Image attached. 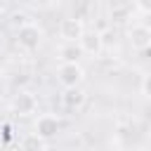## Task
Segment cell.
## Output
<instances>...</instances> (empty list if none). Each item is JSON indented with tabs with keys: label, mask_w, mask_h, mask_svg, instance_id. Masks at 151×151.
I'll return each mask as SVG.
<instances>
[{
	"label": "cell",
	"mask_w": 151,
	"mask_h": 151,
	"mask_svg": "<svg viewBox=\"0 0 151 151\" xmlns=\"http://www.w3.org/2000/svg\"><path fill=\"white\" fill-rule=\"evenodd\" d=\"M42 42V31L35 24H26L21 28H17V45L24 52H35Z\"/></svg>",
	"instance_id": "obj_1"
},
{
	"label": "cell",
	"mask_w": 151,
	"mask_h": 151,
	"mask_svg": "<svg viewBox=\"0 0 151 151\" xmlns=\"http://www.w3.org/2000/svg\"><path fill=\"white\" fill-rule=\"evenodd\" d=\"M57 78H59V83L64 85V90H68V87H80L83 80H85V68L80 66V61H78V64H61L59 71H57Z\"/></svg>",
	"instance_id": "obj_2"
},
{
	"label": "cell",
	"mask_w": 151,
	"mask_h": 151,
	"mask_svg": "<svg viewBox=\"0 0 151 151\" xmlns=\"http://www.w3.org/2000/svg\"><path fill=\"white\" fill-rule=\"evenodd\" d=\"M78 47H80L83 54L99 57V54L104 52V35H101L99 31H87V28H85V33H83L80 40H78Z\"/></svg>",
	"instance_id": "obj_3"
},
{
	"label": "cell",
	"mask_w": 151,
	"mask_h": 151,
	"mask_svg": "<svg viewBox=\"0 0 151 151\" xmlns=\"http://www.w3.org/2000/svg\"><path fill=\"white\" fill-rule=\"evenodd\" d=\"M59 130H61V120H59L57 116H52V113L38 116V120H35V134H38V137H42V139L47 142V139L57 137Z\"/></svg>",
	"instance_id": "obj_4"
},
{
	"label": "cell",
	"mask_w": 151,
	"mask_h": 151,
	"mask_svg": "<svg viewBox=\"0 0 151 151\" xmlns=\"http://www.w3.org/2000/svg\"><path fill=\"white\" fill-rule=\"evenodd\" d=\"M127 40L134 50H149L151 47V28L146 24H132L127 31Z\"/></svg>",
	"instance_id": "obj_5"
},
{
	"label": "cell",
	"mask_w": 151,
	"mask_h": 151,
	"mask_svg": "<svg viewBox=\"0 0 151 151\" xmlns=\"http://www.w3.org/2000/svg\"><path fill=\"white\" fill-rule=\"evenodd\" d=\"M59 33H61V38H64L66 42H78L80 35L85 33V26H83V21H80L78 17H68V19L61 21Z\"/></svg>",
	"instance_id": "obj_6"
},
{
	"label": "cell",
	"mask_w": 151,
	"mask_h": 151,
	"mask_svg": "<svg viewBox=\"0 0 151 151\" xmlns=\"http://www.w3.org/2000/svg\"><path fill=\"white\" fill-rule=\"evenodd\" d=\"M35 109H38V99L31 92H19L12 99V111L17 116H31V113H35Z\"/></svg>",
	"instance_id": "obj_7"
},
{
	"label": "cell",
	"mask_w": 151,
	"mask_h": 151,
	"mask_svg": "<svg viewBox=\"0 0 151 151\" xmlns=\"http://www.w3.org/2000/svg\"><path fill=\"white\" fill-rule=\"evenodd\" d=\"M85 99H87V94H85L83 87H68V90L61 92V106L68 109V111L80 109V106L85 104Z\"/></svg>",
	"instance_id": "obj_8"
},
{
	"label": "cell",
	"mask_w": 151,
	"mask_h": 151,
	"mask_svg": "<svg viewBox=\"0 0 151 151\" xmlns=\"http://www.w3.org/2000/svg\"><path fill=\"white\" fill-rule=\"evenodd\" d=\"M80 54H83V52H80L78 42H66V45L59 47V59H61V64H78Z\"/></svg>",
	"instance_id": "obj_9"
},
{
	"label": "cell",
	"mask_w": 151,
	"mask_h": 151,
	"mask_svg": "<svg viewBox=\"0 0 151 151\" xmlns=\"http://www.w3.org/2000/svg\"><path fill=\"white\" fill-rule=\"evenodd\" d=\"M21 151H47V142L42 137H38L35 132L24 134L21 137Z\"/></svg>",
	"instance_id": "obj_10"
},
{
	"label": "cell",
	"mask_w": 151,
	"mask_h": 151,
	"mask_svg": "<svg viewBox=\"0 0 151 151\" xmlns=\"http://www.w3.org/2000/svg\"><path fill=\"white\" fill-rule=\"evenodd\" d=\"M26 24H31V21H28V17H26L24 12H14V14H12V26L21 28V26H26Z\"/></svg>",
	"instance_id": "obj_11"
},
{
	"label": "cell",
	"mask_w": 151,
	"mask_h": 151,
	"mask_svg": "<svg viewBox=\"0 0 151 151\" xmlns=\"http://www.w3.org/2000/svg\"><path fill=\"white\" fill-rule=\"evenodd\" d=\"M142 94L151 99V73H146V76L142 78Z\"/></svg>",
	"instance_id": "obj_12"
},
{
	"label": "cell",
	"mask_w": 151,
	"mask_h": 151,
	"mask_svg": "<svg viewBox=\"0 0 151 151\" xmlns=\"http://www.w3.org/2000/svg\"><path fill=\"white\" fill-rule=\"evenodd\" d=\"M134 5L142 14H151V0H134Z\"/></svg>",
	"instance_id": "obj_13"
},
{
	"label": "cell",
	"mask_w": 151,
	"mask_h": 151,
	"mask_svg": "<svg viewBox=\"0 0 151 151\" xmlns=\"http://www.w3.org/2000/svg\"><path fill=\"white\" fill-rule=\"evenodd\" d=\"M7 12V0H0V17Z\"/></svg>",
	"instance_id": "obj_14"
}]
</instances>
